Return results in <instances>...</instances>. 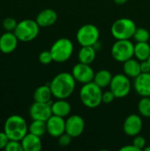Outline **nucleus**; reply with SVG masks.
Segmentation results:
<instances>
[{
  "label": "nucleus",
  "instance_id": "f257e3e1",
  "mask_svg": "<svg viewBox=\"0 0 150 151\" xmlns=\"http://www.w3.org/2000/svg\"><path fill=\"white\" fill-rule=\"evenodd\" d=\"M52 95L57 99H66L75 90L76 81L72 73L63 72L57 73L50 82Z\"/></svg>",
  "mask_w": 150,
  "mask_h": 151
},
{
  "label": "nucleus",
  "instance_id": "f03ea898",
  "mask_svg": "<svg viewBox=\"0 0 150 151\" xmlns=\"http://www.w3.org/2000/svg\"><path fill=\"white\" fill-rule=\"evenodd\" d=\"M4 131L10 140L21 141L28 133V125L22 116L11 115L5 120Z\"/></svg>",
  "mask_w": 150,
  "mask_h": 151
},
{
  "label": "nucleus",
  "instance_id": "7ed1b4c3",
  "mask_svg": "<svg viewBox=\"0 0 150 151\" xmlns=\"http://www.w3.org/2000/svg\"><path fill=\"white\" fill-rule=\"evenodd\" d=\"M80 98L84 106L94 109L103 103V91L94 81L83 84L80 91Z\"/></svg>",
  "mask_w": 150,
  "mask_h": 151
},
{
  "label": "nucleus",
  "instance_id": "20e7f679",
  "mask_svg": "<svg viewBox=\"0 0 150 151\" xmlns=\"http://www.w3.org/2000/svg\"><path fill=\"white\" fill-rule=\"evenodd\" d=\"M136 28V24L133 19L121 18L112 24L111 32L116 40H130L133 37Z\"/></svg>",
  "mask_w": 150,
  "mask_h": 151
},
{
  "label": "nucleus",
  "instance_id": "39448f33",
  "mask_svg": "<svg viewBox=\"0 0 150 151\" xmlns=\"http://www.w3.org/2000/svg\"><path fill=\"white\" fill-rule=\"evenodd\" d=\"M40 32V26L36 20L33 19H23L18 22V25L14 30V34L18 37L19 41L27 42L34 40Z\"/></svg>",
  "mask_w": 150,
  "mask_h": 151
},
{
  "label": "nucleus",
  "instance_id": "423d86ee",
  "mask_svg": "<svg viewBox=\"0 0 150 151\" xmlns=\"http://www.w3.org/2000/svg\"><path fill=\"white\" fill-rule=\"evenodd\" d=\"M50 50L54 62L64 63L72 57L73 52V43L68 38H59L52 44Z\"/></svg>",
  "mask_w": 150,
  "mask_h": 151
},
{
  "label": "nucleus",
  "instance_id": "0eeeda50",
  "mask_svg": "<svg viewBox=\"0 0 150 151\" xmlns=\"http://www.w3.org/2000/svg\"><path fill=\"white\" fill-rule=\"evenodd\" d=\"M100 31L98 27L93 24H85L81 26L76 34L77 42L80 46H94L98 42Z\"/></svg>",
  "mask_w": 150,
  "mask_h": 151
},
{
  "label": "nucleus",
  "instance_id": "6e6552de",
  "mask_svg": "<svg viewBox=\"0 0 150 151\" xmlns=\"http://www.w3.org/2000/svg\"><path fill=\"white\" fill-rule=\"evenodd\" d=\"M113 58L120 63L134 57V44L130 40H117L111 47Z\"/></svg>",
  "mask_w": 150,
  "mask_h": 151
},
{
  "label": "nucleus",
  "instance_id": "1a4fd4ad",
  "mask_svg": "<svg viewBox=\"0 0 150 151\" xmlns=\"http://www.w3.org/2000/svg\"><path fill=\"white\" fill-rule=\"evenodd\" d=\"M110 88L116 98H124L129 95L132 88V83L127 75L125 73H118L112 77Z\"/></svg>",
  "mask_w": 150,
  "mask_h": 151
},
{
  "label": "nucleus",
  "instance_id": "9d476101",
  "mask_svg": "<svg viewBox=\"0 0 150 151\" xmlns=\"http://www.w3.org/2000/svg\"><path fill=\"white\" fill-rule=\"evenodd\" d=\"M39 103L34 102L29 108V116L33 120L47 121L53 114L51 110V103Z\"/></svg>",
  "mask_w": 150,
  "mask_h": 151
},
{
  "label": "nucleus",
  "instance_id": "9b49d317",
  "mask_svg": "<svg viewBox=\"0 0 150 151\" xmlns=\"http://www.w3.org/2000/svg\"><path fill=\"white\" fill-rule=\"evenodd\" d=\"M95 73L94 72L90 65L84 64L81 62L76 64L72 70V74L74 77L75 81L82 84L93 81Z\"/></svg>",
  "mask_w": 150,
  "mask_h": 151
},
{
  "label": "nucleus",
  "instance_id": "f8f14e48",
  "mask_svg": "<svg viewBox=\"0 0 150 151\" xmlns=\"http://www.w3.org/2000/svg\"><path fill=\"white\" fill-rule=\"evenodd\" d=\"M84 129L85 121L82 117L79 115H72L65 119V133L70 134L72 138L81 135Z\"/></svg>",
  "mask_w": 150,
  "mask_h": 151
},
{
  "label": "nucleus",
  "instance_id": "ddd939ff",
  "mask_svg": "<svg viewBox=\"0 0 150 151\" xmlns=\"http://www.w3.org/2000/svg\"><path fill=\"white\" fill-rule=\"evenodd\" d=\"M142 127L143 122L141 117L137 114H131L125 119L123 130L126 135L134 137L141 133Z\"/></svg>",
  "mask_w": 150,
  "mask_h": 151
},
{
  "label": "nucleus",
  "instance_id": "4468645a",
  "mask_svg": "<svg viewBox=\"0 0 150 151\" xmlns=\"http://www.w3.org/2000/svg\"><path fill=\"white\" fill-rule=\"evenodd\" d=\"M47 133L55 138H58L65 133V118L52 115L47 121Z\"/></svg>",
  "mask_w": 150,
  "mask_h": 151
},
{
  "label": "nucleus",
  "instance_id": "2eb2a0df",
  "mask_svg": "<svg viewBox=\"0 0 150 151\" xmlns=\"http://www.w3.org/2000/svg\"><path fill=\"white\" fill-rule=\"evenodd\" d=\"M19 43V39L14 32L5 31L0 36V51L4 54H11L13 52Z\"/></svg>",
  "mask_w": 150,
  "mask_h": 151
},
{
  "label": "nucleus",
  "instance_id": "dca6fc26",
  "mask_svg": "<svg viewBox=\"0 0 150 151\" xmlns=\"http://www.w3.org/2000/svg\"><path fill=\"white\" fill-rule=\"evenodd\" d=\"M133 88L141 97H150V73H141L139 76L134 78Z\"/></svg>",
  "mask_w": 150,
  "mask_h": 151
},
{
  "label": "nucleus",
  "instance_id": "f3484780",
  "mask_svg": "<svg viewBox=\"0 0 150 151\" xmlns=\"http://www.w3.org/2000/svg\"><path fill=\"white\" fill-rule=\"evenodd\" d=\"M35 20L40 27H48L56 23L57 20V13L55 10L47 8L39 12Z\"/></svg>",
  "mask_w": 150,
  "mask_h": 151
},
{
  "label": "nucleus",
  "instance_id": "a211bd4d",
  "mask_svg": "<svg viewBox=\"0 0 150 151\" xmlns=\"http://www.w3.org/2000/svg\"><path fill=\"white\" fill-rule=\"evenodd\" d=\"M20 142L23 147V151H39L42 150V147L41 137L29 132Z\"/></svg>",
  "mask_w": 150,
  "mask_h": 151
},
{
  "label": "nucleus",
  "instance_id": "6ab92c4d",
  "mask_svg": "<svg viewBox=\"0 0 150 151\" xmlns=\"http://www.w3.org/2000/svg\"><path fill=\"white\" fill-rule=\"evenodd\" d=\"M51 110L53 115L66 118L71 113L72 106L65 99H57L51 104Z\"/></svg>",
  "mask_w": 150,
  "mask_h": 151
},
{
  "label": "nucleus",
  "instance_id": "aec40b11",
  "mask_svg": "<svg viewBox=\"0 0 150 151\" xmlns=\"http://www.w3.org/2000/svg\"><path fill=\"white\" fill-rule=\"evenodd\" d=\"M123 71L126 75L129 78H136L141 73V62L138 59L133 58L125 61L123 63Z\"/></svg>",
  "mask_w": 150,
  "mask_h": 151
},
{
  "label": "nucleus",
  "instance_id": "412c9836",
  "mask_svg": "<svg viewBox=\"0 0 150 151\" xmlns=\"http://www.w3.org/2000/svg\"><path fill=\"white\" fill-rule=\"evenodd\" d=\"M53 96L50 85H42L38 87L34 92V102L39 103H50L51 97Z\"/></svg>",
  "mask_w": 150,
  "mask_h": 151
},
{
  "label": "nucleus",
  "instance_id": "4be33fe9",
  "mask_svg": "<svg viewBox=\"0 0 150 151\" xmlns=\"http://www.w3.org/2000/svg\"><path fill=\"white\" fill-rule=\"evenodd\" d=\"M96 57V50L94 46H81L79 53V61L84 64L90 65L94 62Z\"/></svg>",
  "mask_w": 150,
  "mask_h": 151
},
{
  "label": "nucleus",
  "instance_id": "5701e85b",
  "mask_svg": "<svg viewBox=\"0 0 150 151\" xmlns=\"http://www.w3.org/2000/svg\"><path fill=\"white\" fill-rule=\"evenodd\" d=\"M112 77L113 76L110 71L103 69V70H100L95 73V77H94L93 81L95 84H97L100 88H103L110 86L111 81L112 80Z\"/></svg>",
  "mask_w": 150,
  "mask_h": 151
},
{
  "label": "nucleus",
  "instance_id": "b1692460",
  "mask_svg": "<svg viewBox=\"0 0 150 151\" xmlns=\"http://www.w3.org/2000/svg\"><path fill=\"white\" fill-rule=\"evenodd\" d=\"M150 56V45L149 42H136L134 44V58L139 61L148 60Z\"/></svg>",
  "mask_w": 150,
  "mask_h": 151
},
{
  "label": "nucleus",
  "instance_id": "393cba45",
  "mask_svg": "<svg viewBox=\"0 0 150 151\" xmlns=\"http://www.w3.org/2000/svg\"><path fill=\"white\" fill-rule=\"evenodd\" d=\"M28 132L33 134H35L39 137L43 136L47 133L46 121L33 120L32 123L28 126Z\"/></svg>",
  "mask_w": 150,
  "mask_h": 151
},
{
  "label": "nucleus",
  "instance_id": "a878e982",
  "mask_svg": "<svg viewBox=\"0 0 150 151\" xmlns=\"http://www.w3.org/2000/svg\"><path fill=\"white\" fill-rule=\"evenodd\" d=\"M138 111L140 115L144 118H150V97H142L138 104Z\"/></svg>",
  "mask_w": 150,
  "mask_h": 151
},
{
  "label": "nucleus",
  "instance_id": "bb28decb",
  "mask_svg": "<svg viewBox=\"0 0 150 151\" xmlns=\"http://www.w3.org/2000/svg\"><path fill=\"white\" fill-rule=\"evenodd\" d=\"M133 38L136 41V42H148L150 39V34L146 28L137 27Z\"/></svg>",
  "mask_w": 150,
  "mask_h": 151
},
{
  "label": "nucleus",
  "instance_id": "cd10ccee",
  "mask_svg": "<svg viewBox=\"0 0 150 151\" xmlns=\"http://www.w3.org/2000/svg\"><path fill=\"white\" fill-rule=\"evenodd\" d=\"M17 25H18V21L14 18H11V17L5 18L2 22L3 28L7 32H14Z\"/></svg>",
  "mask_w": 150,
  "mask_h": 151
},
{
  "label": "nucleus",
  "instance_id": "c85d7f7f",
  "mask_svg": "<svg viewBox=\"0 0 150 151\" xmlns=\"http://www.w3.org/2000/svg\"><path fill=\"white\" fill-rule=\"evenodd\" d=\"M5 151H23V147L20 141L10 140L4 148Z\"/></svg>",
  "mask_w": 150,
  "mask_h": 151
},
{
  "label": "nucleus",
  "instance_id": "c756f323",
  "mask_svg": "<svg viewBox=\"0 0 150 151\" xmlns=\"http://www.w3.org/2000/svg\"><path fill=\"white\" fill-rule=\"evenodd\" d=\"M39 61L42 65H49L53 61V58L50 50H43L39 55Z\"/></svg>",
  "mask_w": 150,
  "mask_h": 151
},
{
  "label": "nucleus",
  "instance_id": "7c9ffc66",
  "mask_svg": "<svg viewBox=\"0 0 150 151\" xmlns=\"http://www.w3.org/2000/svg\"><path fill=\"white\" fill-rule=\"evenodd\" d=\"M133 144L140 151L142 150L146 147V139L143 136H141L138 134V135L134 136V138L133 140Z\"/></svg>",
  "mask_w": 150,
  "mask_h": 151
},
{
  "label": "nucleus",
  "instance_id": "2f4dec72",
  "mask_svg": "<svg viewBox=\"0 0 150 151\" xmlns=\"http://www.w3.org/2000/svg\"><path fill=\"white\" fill-rule=\"evenodd\" d=\"M72 137L67 133H64L62 135L58 137V144L61 147H67L71 144Z\"/></svg>",
  "mask_w": 150,
  "mask_h": 151
},
{
  "label": "nucleus",
  "instance_id": "473e14b6",
  "mask_svg": "<svg viewBox=\"0 0 150 151\" xmlns=\"http://www.w3.org/2000/svg\"><path fill=\"white\" fill-rule=\"evenodd\" d=\"M115 98L116 96L111 89L109 91L103 92V104H111Z\"/></svg>",
  "mask_w": 150,
  "mask_h": 151
},
{
  "label": "nucleus",
  "instance_id": "72a5a7b5",
  "mask_svg": "<svg viewBox=\"0 0 150 151\" xmlns=\"http://www.w3.org/2000/svg\"><path fill=\"white\" fill-rule=\"evenodd\" d=\"M9 141L10 139L7 136V134L4 133V131L0 132V150H4Z\"/></svg>",
  "mask_w": 150,
  "mask_h": 151
},
{
  "label": "nucleus",
  "instance_id": "f704fd0d",
  "mask_svg": "<svg viewBox=\"0 0 150 151\" xmlns=\"http://www.w3.org/2000/svg\"><path fill=\"white\" fill-rule=\"evenodd\" d=\"M141 73H150V64L149 60L141 61Z\"/></svg>",
  "mask_w": 150,
  "mask_h": 151
},
{
  "label": "nucleus",
  "instance_id": "c9c22d12",
  "mask_svg": "<svg viewBox=\"0 0 150 151\" xmlns=\"http://www.w3.org/2000/svg\"><path fill=\"white\" fill-rule=\"evenodd\" d=\"M120 150L122 151H140L133 143L130 145H126L122 148H120Z\"/></svg>",
  "mask_w": 150,
  "mask_h": 151
},
{
  "label": "nucleus",
  "instance_id": "e433bc0d",
  "mask_svg": "<svg viewBox=\"0 0 150 151\" xmlns=\"http://www.w3.org/2000/svg\"><path fill=\"white\" fill-rule=\"evenodd\" d=\"M114 2L118 5H123L127 2V0H114Z\"/></svg>",
  "mask_w": 150,
  "mask_h": 151
},
{
  "label": "nucleus",
  "instance_id": "4c0bfd02",
  "mask_svg": "<svg viewBox=\"0 0 150 151\" xmlns=\"http://www.w3.org/2000/svg\"><path fill=\"white\" fill-rule=\"evenodd\" d=\"M144 150H145V151H150V146H149V147H145Z\"/></svg>",
  "mask_w": 150,
  "mask_h": 151
},
{
  "label": "nucleus",
  "instance_id": "58836bf2",
  "mask_svg": "<svg viewBox=\"0 0 150 151\" xmlns=\"http://www.w3.org/2000/svg\"><path fill=\"white\" fill-rule=\"evenodd\" d=\"M148 60H149V64H150V56H149V59H148Z\"/></svg>",
  "mask_w": 150,
  "mask_h": 151
}]
</instances>
